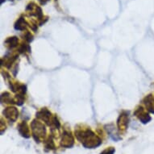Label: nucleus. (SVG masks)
<instances>
[{
  "mask_svg": "<svg viewBox=\"0 0 154 154\" xmlns=\"http://www.w3.org/2000/svg\"><path fill=\"white\" fill-rule=\"evenodd\" d=\"M31 130L32 132V137L36 143L45 141L46 136L45 126L41 122L33 120L31 124Z\"/></svg>",
  "mask_w": 154,
  "mask_h": 154,
  "instance_id": "nucleus-2",
  "label": "nucleus"
},
{
  "mask_svg": "<svg viewBox=\"0 0 154 154\" xmlns=\"http://www.w3.org/2000/svg\"><path fill=\"white\" fill-rule=\"evenodd\" d=\"M3 115L10 121L15 122L16 121V119H18V116H19V111L15 107L10 106L3 111Z\"/></svg>",
  "mask_w": 154,
  "mask_h": 154,
  "instance_id": "nucleus-7",
  "label": "nucleus"
},
{
  "mask_svg": "<svg viewBox=\"0 0 154 154\" xmlns=\"http://www.w3.org/2000/svg\"><path fill=\"white\" fill-rule=\"evenodd\" d=\"M107 127V132H108V135L110 136L111 139L115 140V141H118L119 140L121 139V137H119V134L116 131V130H115V128L113 127V125H108Z\"/></svg>",
  "mask_w": 154,
  "mask_h": 154,
  "instance_id": "nucleus-10",
  "label": "nucleus"
},
{
  "mask_svg": "<svg viewBox=\"0 0 154 154\" xmlns=\"http://www.w3.org/2000/svg\"><path fill=\"white\" fill-rule=\"evenodd\" d=\"M18 131L20 132L21 136L24 138H30L31 137V131L30 129L28 128V124L24 122H21L20 124L18 125Z\"/></svg>",
  "mask_w": 154,
  "mask_h": 154,
  "instance_id": "nucleus-8",
  "label": "nucleus"
},
{
  "mask_svg": "<svg viewBox=\"0 0 154 154\" xmlns=\"http://www.w3.org/2000/svg\"><path fill=\"white\" fill-rule=\"evenodd\" d=\"M23 39H25L26 41H28V42H31V41L33 40V36L29 32H26L25 34H24V36H23Z\"/></svg>",
  "mask_w": 154,
  "mask_h": 154,
  "instance_id": "nucleus-15",
  "label": "nucleus"
},
{
  "mask_svg": "<svg viewBox=\"0 0 154 154\" xmlns=\"http://www.w3.org/2000/svg\"><path fill=\"white\" fill-rule=\"evenodd\" d=\"M26 11H28L29 15L32 16H35L37 17L39 20L43 19V13H42V10L40 7H38L37 5H35L34 3H29L26 8Z\"/></svg>",
  "mask_w": 154,
  "mask_h": 154,
  "instance_id": "nucleus-6",
  "label": "nucleus"
},
{
  "mask_svg": "<svg viewBox=\"0 0 154 154\" xmlns=\"http://www.w3.org/2000/svg\"><path fill=\"white\" fill-rule=\"evenodd\" d=\"M49 0H39V2H40V3H41V5H45V4H46V3H48Z\"/></svg>",
  "mask_w": 154,
  "mask_h": 154,
  "instance_id": "nucleus-16",
  "label": "nucleus"
},
{
  "mask_svg": "<svg viewBox=\"0 0 154 154\" xmlns=\"http://www.w3.org/2000/svg\"><path fill=\"white\" fill-rule=\"evenodd\" d=\"M128 113H127L125 111H123L120 116H119L118 121H117V126L119 128V131L121 132L126 131V129L128 128Z\"/></svg>",
  "mask_w": 154,
  "mask_h": 154,
  "instance_id": "nucleus-5",
  "label": "nucleus"
},
{
  "mask_svg": "<svg viewBox=\"0 0 154 154\" xmlns=\"http://www.w3.org/2000/svg\"><path fill=\"white\" fill-rule=\"evenodd\" d=\"M45 149L46 150H54V149H56V144L54 140H53V136H49L45 140Z\"/></svg>",
  "mask_w": 154,
  "mask_h": 154,
  "instance_id": "nucleus-11",
  "label": "nucleus"
},
{
  "mask_svg": "<svg viewBox=\"0 0 154 154\" xmlns=\"http://www.w3.org/2000/svg\"><path fill=\"white\" fill-rule=\"evenodd\" d=\"M27 23H26L25 20L23 19V17H20L17 21H16V23L15 24V28L16 30L19 31H23L27 27Z\"/></svg>",
  "mask_w": 154,
  "mask_h": 154,
  "instance_id": "nucleus-13",
  "label": "nucleus"
},
{
  "mask_svg": "<svg viewBox=\"0 0 154 154\" xmlns=\"http://www.w3.org/2000/svg\"><path fill=\"white\" fill-rule=\"evenodd\" d=\"M36 117L45 122L48 126L52 127L53 117L54 116L52 117V114L47 108H42L41 111H38L37 113H36Z\"/></svg>",
  "mask_w": 154,
  "mask_h": 154,
  "instance_id": "nucleus-4",
  "label": "nucleus"
},
{
  "mask_svg": "<svg viewBox=\"0 0 154 154\" xmlns=\"http://www.w3.org/2000/svg\"><path fill=\"white\" fill-rule=\"evenodd\" d=\"M19 43V40L16 36H13V37H9L5 41V45L8 48H13L16 47Z\"/></svg>",
  "mask_w": 154,
  "mask_h": 154,
  "instance_id": "nucleus-12",
  "label": "nucleus"
},
{
  "mask_svg": "<svg viewBox=\"0 0 154 154\" xmlns=\"http://www.w3.org/2000/svg\"><path fill=\"white\" fill-rule=\"evenodd\" d=\"M75 137L86 149H96L102 144V140L90 128L79 125L75 128Z\"/></svg>",
  "mask_w": 154,
  "mask_h": 154,
  "instance_id": "nucleus-1",
  "label": "nucleus"
},
{
  "mask_svg": "<svg viewBox=\"0 0 154 154\" xmlns=\"http://www.w3.org/2000/svg\"><path fill=\"white\" fill-rule=\"evenodd\" d=\"M135 116H136L143 124H146V123H148V122L151 119V118L149 117V115L144 112L141 106H139V107L136 110V111H135Z\"/></svg>",
  "mask_w": 154,
  "mask_h": 154,
  "instance_id": "nucleus-9",
  "label": "nucleus"
},
{
  "mask_svg": "<svg viewBox=\"0 0 154 154\" xmlns=\"http://www.w3.org/2000/svg\"><path fill=\"white\" fill-rule=\"evenodd\" d=\"M73 144H74V139L70 130L65 128L61 134V145L66 149H70L73 146Z\"/></svg>",
  "mask_w": 154,
  "mask_h": 154,
  "instance_id": "nucleus-3",
  "label": "nucleus"
},
{
  "mask_svg": "<svg viewBox=\"0 0 154 154\" xmlns=\"http://www.w3.org/2000/svg\"><path fill=\"white\" fill-rule=\"evenodd\" d=\"M115 152H116V149L114 147H109L101 152L100 154H115Z\"/></svg>",
  "mask_w": 154,
  "mask_h": 154,
  "instance_id": "nucleus-14",
  "label": "nucleus"
}]
</instances>
